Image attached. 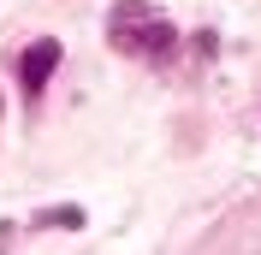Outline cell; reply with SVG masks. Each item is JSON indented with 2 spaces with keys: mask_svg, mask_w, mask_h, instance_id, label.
Instances as JSON below:
<instances>
[{
  "mask_svg": "<svg viewBox=\"0 0 261 255\" xmlns=\"http://www.w3.org/2000/svg\"><path fill=\"white\" fill-rule=\"evenodd\" d=\"M107 42H113V54H125V60L166 65V60H172V48H178V30H172V18H161L148 0H113Z\"/></svg>",
  "mask_w": 261,
  "mask_h": 255,
  "instance_id": "1",
  "label": "cell"
},
{
  "mask_svg": "<svg viewBox=\"0 0 261 255\" xmlns=\"http://www.w3.org/2000/svg\"><path fill=\"white\" fill-rule=\"evenodd\" d=\"M54 65H60V42H54V36H42V42L24 48V60H18V83H24V95H42V89H48Z\"/></svg>",
  "mask_w": 261,
  "mask_h": 255,
  "instance_id": "2",
  "label": "cell"
},
{
  "mask_svg": "<svg viewBox=\"0 0 261 255\" xmlns=\"http://www.w3.org/2000/svg\"><path fill=\"white\" fill-rule=\"evenodd\" d=\"M36 225H60V232H77V225H83V208H48V214H42Z\"/></svg>",
  "mask_w": 261,
  "mask_h": 255,
  "instance_id": "3",
  "label": "cell"
}]
</instances>
